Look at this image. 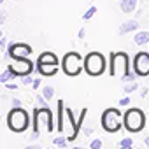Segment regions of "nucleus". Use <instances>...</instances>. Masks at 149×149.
<instances>
[{
    "mask_svg": "<svg viewBox=\"0 0 149 149\" xmlns=\"http://www.w3.org/2000/svg\"><path fill=\"white\" fill-rule=\"evenodd\" d=\"M32 125L30 114L23 109V107H13L7 114V126L11 132L14 133H23L28 130V126Z\"/></svg>",
    "mask_w": 149,
    "mask_h": 149,
    "instance_id": "obj_1",
    "label": "nucleus"
},
{
    "mask_svg": "<svg viewBox=\"0 0 149 149\" xmlns=\"http://www.w3.org/2000/svg\"><path fill=\"white\" fill-rule=\"evenodd\" d=\"M128 72H130V58H128V53H125V51L111 53V65H109V74H111V76L123 81Z\"/></svg>",
    "mask_w": 149,
    "mask_h": 149,
    "instance_id": "obj_2",
    "label": "nucleus"
},
{
    "mask_svg": "<svg viewBox=\"0 0 149 149\" xmlns=\"http://www.w3.org/2000/svg\"><path fill=\"white\" fill-rule=\"evenodd\" d=\"M61 68H63V72L67 74V76L76 77V76H79V74L83 72V68H84V60H83V56L79 53L70 51V53H67L63 56Z\"/></svg>",
    "mask_w": 149,
    "mask_h": 149,
    "instance_id": "obj_3",
    "label": "nucleus"
},
{
    "mask_svg": "<svg viewBox=\"0 0 149 149\" xmlns=\"http://www.w3.org/2000/svg\"><path fill=\"white\" fill-rule=\"evenodd\" d=\"M123 123H125V128L132 133H137L140 132L144 126H146V116L142 112V109H137V107H132L125 112L123 116Z\"/></svg>",
    "mask_w": 149,
    "mask_h": 149,
    "instance_id": "obj_4",
    "label": "nucleus"
},
{
    "mask_svg": "<svg viewBox=\"0 0 149 149\" xmlns=\"http://www.w3.org/2000/svg\"><path fill=\"white\" fill-rule=\"evenodd\" d=\"M84 70L86 74L97 77V76H102L105 72V58L102 53H97V51H91L84 56Z\"/></svg>",
    "mask_w": 149,
    "mask_h": 149,
    "instance_id": "obj_5",
    "label": "nucleus"
},
{
    "mask_svg": "<svg viewBox=\"0 0 149 149\" xmlns=\"http://www.w3.org/2000/svg\"><path fill=\"white\" fill-rule=\"evenodd\" d=\"M100 123H102V128L109 133H116L121 130V126L125 125L123 119H121V112L119 109H105L102 112V118H100Z\"/></svg>",
    "mask_w": 149,
    "mask_h": 149,
    "instance_id": "obj_6",
    "label": "nucleus"
},
{
    "mask_svg": "<svg viewBox=\"0 0 149 149\" xmlns=\"http://www.w3.org/2000/svg\"><path fill=\"white\" fill-rule=\"evenodd\" d=\"M7 68H11L18 77H23V76H30L37 67H33V63L28 58H13V63L7 65Z\"/></svg>",
    "mask_w": 149,
    "mask_h": 149,
    "instance_id": "obj_7",
    "label": "nucleus"
},
{
    "mask_svg": "<svg viewBox=\"0 0 149 149\" xmlns=\"http://www.w3.org/2000/svg\"><path fill=\"white\" fill-rule=\"evenodd\" d=\"M32 53V47L25 42H9L7 49H6V58L13 60V58H28Z\"/></svg>",
    "mask_w": 149,
    "mask_h": 149,
    "instance_id": "obj_8",
    "label": "nucleus"
},
{
    "mask_svg": "<svg viewBox=\"0 0 149 149\" xmlns=\"http://www.w3.org/2000/svg\"><path fill=\"white\" fill-rule=\"evenodd\" d=\"M133 70L139 77L149 76V51H140L133 58Z\"/></svg>",
    "mask_w": 149,
    "mask_h": 149,
    "instance_id": "obj_9",
    "label": "nucleus"
},
{
    "mask_svg": "<svg viewBox=\"0 0 149 149\" xmlns=\"http://www.w3.org/2000/svg\"><path fill=\"white\" fill-rule=\"evenodd\" d=\"M35 111L39 114V126L46 132H53L54 123H53V112L49 111V107H37Z\"/></svg>",
    "mask_w": 149,
    "mask_h": 149,
    "instance_id": "obj_10",
    "label": "nucleus"
},
{
    "mask_svg": "<svg viewBox=\"0 0 149 149\" xmlns=\"http://www.w3.org/2000/svg\"><path fill=\"white\" fill-rule=\"evenodd\" d=\"M60 63H37V72L44 77H51L54 74H58Z\"/></svg>",
    "mask_w": 149,
    "mask_h": 149,
    "instance_id": "obj_11",
    "label": "nucleus"
},
{
    "mask_svg": "<svg viewBox=\"0 0 149 149\" xmlns=\"http://www.w3.org/2000/svg\"><path fill=\"white\" fill-rule=\"evenodd\" d=\"M137 30H139V21H137V19H128V21L121 23V26H119V35H125V33H128V32H137Z\"/></svg>",
    "mask_w": 149,
    "mask_h": 149,
    "instance_id": "obj_12",
    "label": "nucleus"
},
{
    "mask_svg": "<svg viewBox=\"0 0 149 149\" xmlns=\"http://www.w3.org/2000/svg\"><path fill=\"white\" fill-rule=\"evenodd\" d=\"M63 112H65L63 100H58V107H56V130L60 133L63 132Z\"/></svg>",
    "mask_w": 149,
    "mask_h": 149,
    "instance_id": "obj_13",
    "label": "nucleus"
},
{
    "mask_svg": "<svg viewBox=\"0 0 149 149\" xmlns=\"http://www.w3.org/2000/svg\"><path fill=\"white\" fill-rule=\"evenodd\" d=\"M119 9L125 14H132L137 9V0H121V2H119Z\"/></svg>",
    "mask_w": 149,
    "mask_h": 149,
    "instance_id": "obj_14",
    "label": "nucleus"
},
{
    "mask_svg": "<svg viewBox=\"0 0 149 149\" xmlns=\"http://www.w3.org/2000/svg\"><path fill=\"white\" fill-rule=\"evenodd\" d=\"M37 63H60V61H58V56L53 51H46V53L39 54Z\"/></svg>",
    "mask_w": 149,
    "mask_h": 149,
    "instance_id": "obj_15",
    "label": "nucleus"
},
{
    "mask_svg": "<svg viewBox=\"0 0 149 149\" xmlns=\"http://www.w3.org/2000/svg\"><path fill=\"white\" fill-rule=\"evenodd\" d=\"M133 42H135L137 46H144V44H149V32H146V30L135 32V35H133Z\"/></svg>",
    "mask_w": 149,
    "mask_h": 149,
    "instance_id": "obj_16",
    "label": "nucleus"
},
{
    "mask_svg": "<svg viewBox=\"0 0 149 149\" xmlns=\"http://www.w3.org/2000/svg\"><path fill=\"white\" fill-rule=\"evenodd\" d=\"M18 76H16V74L11 70V68H6L2 74H0V83H2V84H6V83H9L11 79H16Z\"/></svg>",
    "mask_w": 149,
    "mask_h": 149,
    "instance_id": "obj_17",
    "label": "nucleus"
},
{
    "mask_svg": "<svg viewBox=\"0 0 149 149\" xmlns=\"http://www.w3.org/2000/svg\"><path fill=\"white\" fill-rule=\"evenodd\" d=\"M53 144H54L56 147H67V144H68V140H67L65 137H61V135H56V137L53 139Z\"/></svg>",
    "mask_w": 149,
    "mask_h": 149,
    "instance_id": "obj_18",
    "label": "nucleus"
},
{
    "mask_svg": "<svg viewBox=\"0 0 149 149\" xmlns=\"http://www.w3.org/2000/svg\"><path fill=\"white\" fill-rule=\"evenodd\" d=\"M97 11H98V9H97V6H91V7H88V9H86V13L83 14V19H84V21L91 19V18L95 16V13H97Z\"/></svg>",
    "mask_w": 149,
    "mask_h": 149,
    "instance_id": "obj_19",
    "label": "nucleus"
},
{
    "mask_svg": "<svg viewBox=\"0 0 149 149\" xmlns=\"http://www.w3.org/2000/svg\"><path fill=\"white\" fill-rule=\"evenodd\" d=\"M42 95H44V98L51 100V98L54 97V88H53V86H44V88H42Z\"/></svg>",
    "mask_w": 149,
    "mask_h": 149,
    "instance_id": "obj_20",
    "label": "nucleus"
},
{
    "mask_svg": "<svg viewBox=\"0 0 149 149\" xmlns=\"http://www.w3.org/2000/svg\"><path fill=\"white\" fill-rule=\"evenodd\" d=\"M119 147H123V149H130V147H133V140H132L130 137H125V139L119 140Z\"/></svg>",
    "mask_w": 149,
    "mask_h": 149,
    "instance_id": "obj_21",
    "label": "nucleus"
},
{
    "mask_svg": "<svg viewBox=\"0 0 149 149\" xmlns=\"http://www.w3.org/2000/svg\"><path fill=\"white\" fill-rule=\"evenodd\" d=\"M137 88H139V84H137L135 81L128 83V84L125 86V95H128V93H133V91H137Z\"/></svg>",
    "mask_w": 149,
    "mask_h": 149,
    "instance_id": "obj_22",
    "label": "nucleus"
},
{
    "mask_svg": "<svg viewBox=\"0 0 149 149\" xmlns=\"http://www.w3.org/2000/svg\"><path fill=\"white\" fill-rule=\"evenodd\" d=\"M32 83H33V77H32V74L30 76H23V79H21V84H25V86H32Z\"/></svg>",
    "mask_w": 149,
    "mask_h": 149,
    "instance_id": "obj_23",
    "label": "nucleus"
},
{
    "mask_svg": "<svg viewBox=\"0 0 149 149\" xmlns=\"http://www.w3.org/2000/svg\"><path fill=\"white\" fill-rule=\"evenodd\" d=\"M37 102L40 107H49L47 105V98H44V95H37Z\"/></svg>",
    "mask_w": 149,
    "mask_h": 149,
    "instance_id": "obj_24",
    "label": "nucleus"
},
{
    "mask_svg": "<svg viewBox=\"0 0 149 149\" xmlns=\"http://www.w3.org/2000/svg\"><path fill=\"white\" fill-rule=\"evenodd\" d=\"M90 147H91V149H100V147H102V140H100V139H95V140H91Z\"/></svg>",
    "mask_w": 149,
    "mask_h": 149,
    "instance_id": "obj_25",
    "label": "nucleus"
},
{
    "mask_svg": "<svg viewBox=\"0 0 149 149\" xmlns=\"http://www.w3.org/2000/svg\"><path fill=\"white\" fill-rule=\"evenodd\" d=\"M7 46H9V44H7V39H6L4 35H0V49L6 51V49H7Z\"/></svg>",
    "mask_w": 149,
    "mask_h": 149,
    "instance_id": "obj_26",
    "label": "nucleus"
},
{
    "mask_svg": "<svg viewBox=\"0 0 149 149\" xmlns=\"http://www.w3.org/2000/svg\"><path fill=\"white\" fill-rule=\"evenodd\" d=\"M119 105H121V107H126V105H130V97H128V95H125V97L119 100Z\"/></svg>",
    "mask_w": 149,
    "mask_h": 149,
    "instance_id": "obj_27",
    "label": "nucleus"
},
{
    "mask_svg": "<svg viewBox=\"0 0 149 149\" xmlns=\"http://www.w3.org/2000/svg\"><path fill=\"white\" fill-rule=\"evenodd\" d=\"M6 88H7L9 91H16V90H18V84H16V83H11V81H9V83H6Z\"/></svg>",
    "mask_w": 149,
    "mask_h": 149,
    "instance_id": "obj_28",
    "label": "nucleus"
},
{
    "mask_svg": "<svg viewBox=\"0 0 149 149\" xmlns=\"http://www.w3.org/2000/svg\"><path fill=\"white\" fill-rule=\"evenodd\" d=\"M11 105H13V107H21L23 104H21L19 98H13V100H11Z\"/></svg>",
    "mask_w": 149,
    "mask_h": 149,
    "instance_id": "obj_29",
    "label": "nucleus"
},
{
    "mask_svg": "<svg viewBox=\"0 0 149 149\" xmlns=\"http://www.w3.org/2000/svg\"><path fill=\"white\" fill-rule=\"evenodd\" d=\"M32 88H33V90H39V88H40V79H33Z\"/></svg>",
    "mask_w": 149,
    "mask_h": 149,
    "instance_id": "obj_30",
    "label": "nucleus"
},
{
    "mask_svg": "<svg viewBox=\"0 0 149 149\" xmlns=\"http://www.w3.org/2000/svg\"><path fill=\"white\" fill-rule=\"evenodd\" d=\"M77 37H79V39H84V37H86V30H84V28H81V30H79V33H77Z\"/></svg>",
    "mask_w": 149,
    "mask_h": 149,
    "instance_id": "obj_31",
    "label": "nucleus"
},
{
    "mask_svg": "<svg viewBox=\"0 0 149 149\" xmlns=\"http://www.w3.org/2000/svg\"><path fill=\"white\" fill-rule=\"evenodd\" d=\"M6 18H7V16H6V13L2 11V14H0V25H4V23H6Z\"/></svg>",
    "mask_w": 149,
    "mask_h": 149,
    "instance_id": "obj_32",
    "label": "nucleus"
},
{
    "mask_svg": "<svg viewBox=\"0 0 149 149\" xmlns=\"http://www.w3.org/2000/svg\"><path fill=\"white\" fill-rule=\"evenodd\" d=\"M91 133H93V128H91V126L84 128V135H91Z\"/></svg>",
    "mask_w": 149,
    "mask_h": 149,
    "instance_id": "obj_33",
    "label": "nucleus"
},
{
    "mask_svg": "<svg viewBox=\"0 0 149 149\" xmlns=\"http://www.w3.org/2000/svg\"><path fill=\"white\" fill-rule=\"evenodd\" d=\"M144 142H146V146H147V147H149V135H147V137H146V140H144Z\"/></svg>",
    "mask_w": 149,
    "mask_h": 149,
    "instance_id": "obj_34",
    "label": "nucleus"
},
{
    "mask_svg": "<svg viewBox=\"0 0 149 149\" xmlns=\"http://www.w3.org/2000/svg\"><path fill=\"white\" fill-rule=\"evenodd\" d=\"M0 4H4V0H0Z\"/></svg>",
    "mask_w": 149,
    "mask_h": 149,
    "instance_id": "obj_35",
    "label": "nucleus"
}]
</instances>
